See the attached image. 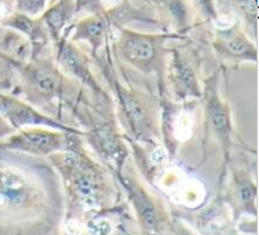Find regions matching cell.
Listing matches in <instances>:
<instances>
[{"mask_svg": "<svg viewBox=\"0 0 259 235\" xmlns=\"http://www.w3.org/2000/svg\"><path fill=\"white\" fill-rule=\"evenodd\" d=\"M110 25L111 20L108 12L95 13L80 19L73 25L70 41H85L93 50V55L95 56L106 44Z\"/></svg>", "mask_w": 259, "mask_h": 235, "instance_id": "13", "label": "cell"}, {"mask_svg": "<svg viewBox=\"0 0 259 235\" xmlns=\"http://www.w3.org/2000/svg\"><path fill=\"white\" fill-rule=\"evenodd\" d=\"M104 73L117 98L123 124L139 141H153L157 134V123L148 98L140 91L123 85L113 70Z\"/></svg>", "mask_w": 259, "mask_h": 235, "instance_id": "3", "label": "cell"}, {"mask_svg": "<svg viewBox=\"0 0 259 235\" xmlns=\"http://www.w3.org/2000/svg\"><path fill=\"white\" fill-rule=\"evenodd\" d=\"M257 184L250 175L243 170L236 171L231 182V200L233 207L240 214L257 216Z\"/></svg>", "mask_w": 259, "mask_h": 235, "instance_id": "15", "label": "cell"}, {"mask_svg": "<svg viewBox=\"0 0 259 235\" xmlns=\"http://www.w3.org/2000/svg\"><path fill=\"white\" fill-rule=\"evenodd\" d=\"M69 134L47 128H26L0 142V150L51 156L68 148Z\"/></svg>", "mask_w": 259, "mask_h": 235, "instance_id": "7", "label": "cell"}, {"mask_svg": "<svg viewBox=\"0 0 259 235\" xmlns=\"http://www.w3.org/2000/svg\"><path fill=\"white\" fill-rule=\"evenodd\" d=\"M170 80L179 97H201L194 66L179 51H174L170 61Z\"/></svg>", "mask_w": 259, "mask_h": 235, "instance_id": "14", "label": "cell"}, {"mask_svg": "<svg viewBox=\"0 0 259 235\" xmlns=\"http://www.w3.org/2000/svg\"><path fill=\"white\" fill-rule=\"evenodd\" d=\"M56 44L57 54H56V63L64 75L72 77L76 82L88 86L94 93L104 100H109L108 95L104 92L103 87L100 85L97 79L90 69V64L87 56L79 49H77L70 40L63 36Z\"/></svg>", "mask_w": 259, "mask_h": 235, "instance_id": "9", "label": "cell"}, {"mask_svg": "<svg viewBox=\"0 0 259 235\" xmlns=\"http://www.w3.org/2000/svg\"><path fill=\"white\" fill-rule=\"evenodd\" d=\"M77 141L78 136L70 135L68 148L49 156L64 184L69 216L76 221L103 212L113 199L106 170Z\"/></svg>", "mask_w": 259, "mask_h": 235, "instance_id": "1", "label": "cell"}, {"mask_svg": "<svg viewBox=\"0 0 259 235\" xmlns=\"http://www.w3.org/2000/svg\"><path fill=\"white\" fill-rule=\"evenodd\" d=\"M117 180L127 193L129 201L134 207L136 219L143 233L156 234L162 230L166 216L162 208L157 205L152 195L140 184L135 178L124 174L123 171H116Z\"/></svg>", "mask_w": 259, "mask_h": 235, "instance_id": "8", "label": "cell"}, {"mask_svg": "<svg viewBox=\"0 0 259 235\" xmlns=\"http://www.w3.org/2000/svg\"><path fill=\"white\" fill-rule=\"evenodd\" d=\"M2 25L19 31L20 33L25 34L29 38L33 48L32 58L36 57V52L40 51V49L49 40L48 31L39 18H31V17L15 12L12 15L5 17L2 20Z\"/></svg>", "mask_w": 259, "mask_h": 235, "instance_id": "16", "label": "cell"}, {"mask_svg": "<svg viewBox=\"0 0 259 235\" xmlns=\"http://www.w3.org/2000/svg\"><path fill=\"white\" fill-rule=\"evenodd\" d=\"M77 11V3L75 2H57L52 3L50 8L45 10L40 20L47 29L49 37L55 43L61 39L64 34L66 26Z\"/></svg>", "mask_w": 259, "mask_h": 235, "instance_id": "17", "label": "cell"}, {"mask_svg": "<svg viewBox=\"0 0 259 235\" xmlns=\"http://www.w3.org/2000/svg\"><path fill=\"white\" fill-rule=\"evenodd\" d=\"M166 36H156L121 29L115 52L125 64L143 73L155 72L162 63V46Z\"/></svg>", "mask_w": 259, "mask_h": 235, "instance_id": "4", "label": "cell"}, {"mask_svg": "<svg viewBox=\"0 0 259 235\" xmlns=\"http://www.w3.org/2000/svg\"><path fill=\"white\" fill-rule=\"evenodd\" d=\"M41 203L39 191L16 169L0 170V213L13 216L30 215Z\"/></svg>", "mask_w": 259, "mask_h": 235, "instance_id": "5", "label": "cell"}, {"mask_svg": "<svg viewBox=\"0 0 259 235\" xmlns=\"http://www.w3.org/2000/svg\"><path fill=\"white\" fill-rule=\"evenodd\" d=\"M0 116L15 130L26 128H47L62 131L64 134L83 136L82 131L43 114L32 104L26 103L15 95L0 93Z\"/></svg>", "mask_w": 259, "mask_h": 235, "instance_id": "6", "label": "cell"}, {"mask_svg": "<svg viewBox=\"0 0 259 235\" xmlns=\"http://www.w3.org/2000/svg\"><path fill=\"white\" fill-rule=\"evenodd\" d=\"M101 159L107 161L116 171L122 170L128 149L113 121H102L83 134Z\"/></svg>", "mask_w": 259, "mask_h": 235, "instance_id": "10", "label": "cell"}, {"mask_svg": "<svg viewBox=\"0 0 259 235\" xmlns=\"http://www.w3.org/2000/svg\"><path fill=\"white\" fill-rule=\"evenodd\" d=\"M213 45L219 55L231 61H258L257 49L237 26L218 31Z\"/></svg>", "mask_w": 259, "mask_h": 235, "instance_id": "12", "label": "cell"}, {"mask_svg": "<svg viewBox=\"0 0 259 235\" xmlns=\"http://www.w3.org/2000/svg\"><path fill=\"white\" fill-rule=\"evenodd\" d=\"M217 77H212L205 84V91L202 92L206 118L209 124V128L217 135L219 141L222 142L224 152L230 153L231 148V134H232V124H231L230 109L227 104L220 97L218 85H217Z\"/></svg>", "mask_w": 259, "mask_h": 235, "instance_id": "11", "label": "cell"}, {"mask_svg": "<svg viewBox=\"0 0 259 235\" xmlns=\"http://www.w3.org/2000/svg\"><path fill=\"white\" fill-rule=\"evenodd\" d=\"M15 129H13L11 125H10L8 122H6L4 118L0 116V139H4L12 134H15Z\"/></svg>", "mask_w": 259, "mask_h": 235, "instance_id": "20", "label": "cell"}, {"mask_svg": "<svg viewBox=\"0 0 259 235\" xmlns=\"http://www.w3.org/2000/svg\"><path fill=\"white\" fill-rule=\"evenodd\" d=\"M10 66L17 69L27 98L34 103H52L72 93L73 83L64 75L57 63L47 58H32L22 63L5 57Z\"/></svg>", "mask_w": 259, "mask_h": 235, "instance_id": "2", "label": "cell"}, {"mask_svg": "<svg viewBox=\"0 0 259 235\" xmlns=\"http://www.w3.org/2000/svg\"><path fill=\"white\" fill-rule=\"evenodd\" d=\"M16 12L20 13V15L31 17H36L40 13L45 12V6L48 5L47 2H16Z\"/></svg>", "mask_w": 259, "mask_h": 235, "instance_id": "18", "label": "cell"}, {"mask_svg": "<svg viewBox=\"0 0 259 235\" xmlns=\"http://www.w3.org/2000/svg\"><path fill=\"white\" fill-rule=\"evenodd\" d=\"M12 84L11 77V66L8 64H3L0 63V93L2 91L8 90Z\"/></svg>", "mask_w": 259, "mask_h": 235, "instance_id": "19", "label": "cell"}]
</instances>
